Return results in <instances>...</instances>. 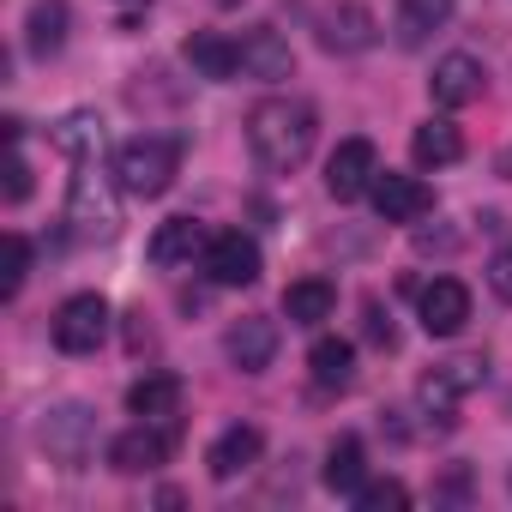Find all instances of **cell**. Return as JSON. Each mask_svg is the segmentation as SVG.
I'll return each mask as SVG.
<instances>
[{
    "label": "cell",
    "mask_w": 512,
    "mask_h": 512,
    "mask_svg": "<svg viewBox=\"0 0 512 512\" xmlns=\"http://www.w3.org/2000/svg\"><path fill=\"white\" fill-rule=\"evenodd\" d=\"M314 139H320V115L302 97H266L247 109V145L260 157V169H272V175L302 169Z\"/></svg>",
    "instance_id": "6da1fadb"
},
{
    "label": "cell",
    "mask_w": 512,
    "mask_h": 512,
    "mask_svg": "<svg viewBox=\"0 0 512 512\" xmlns=\"http://www.w3.org/2000/svg\"><path fill=\"white\" fill-rule=\"evenodd\" d=\"M175 175H181V139H163V133H139L115 157V181L133 199H163L175 187Z\"/></svg>",
    "instance_id": "7a4b0ae2"
},
{
    "label": "cell",
    "mask_w": 512,
    "mask_h": 512,
    "mask_svg": "<svg viewBox=\"0 0 512 512\" xmlns=\"http://www.w3.org/2000/svg\"><path fill=\"white\" fill-rule=\"evenodd\" d=\"M67 223H73V235H85V241H115L121 205H115V187H109V175H103L97 163H79L73 199H67Z\"/></svg>",
    "instance_id": "3957f363"
},
{
    "label": "cell",
    "mask_w": 512,
    "mask_h": 512,
    "mask_svg": "<svg viewBox=\"0 0 512 512\" xmlns=\"http://www.w3.org/2000/svg\"><path fill=\"white\" fill-rule=\"evenodd\" d=\"M199 266H205V278L223 284V290H247V284H260V272H266V266H260V241L241 235V229H211Z\"/></svg>",
    "instance_id": "277c9868"
},
{
    "label": "cell",
    "mask_w": 512,
    "mask_h": 512,
    "mask_svg": "<svg viewBox=\"0 0 512 512\" xmlns=\"http://www.w3.org/2000/svg\"><path fill=\"white\" fill-rule=\"evenodd\" d=\"M55 350H67V356H91L103 338H109V302L97 296V290H79V296H67L61 308H55Z\"/></svg>",
    "instance_id": "5b68a950"
},
{
    "label": "cell",
    "mask_w": 512,
    "mask_h": 512,
    "mask_svg": "<svg viewBox=\"0 0 512 512\" xmlns=\"http://www.w3.org/2000/svg\"><path fill=\"white\" fill-rule=\"evenodd\" d=\"M37 440H43V452H49L55 464L79 470V464L91 458V446H97V416H91L85 404H55V410H43Z\"/></svg>",
    "instance_id": "8992f818"
},
{
    "label": "cell",
    "mask_w": 512,
    "mask_h": 512,
    "mask_svg": "<svg viewBox=\"0 0 512 512\" xmlns=\"http://www.w3.org/2000/svg\"><path fill=\"white\" fill-rule=\"evenodd\" d=\"M169 452H175V428H157V422H133L109 440V464L121 476H151L169 464Z\"/></svg>",
    "instance_id": "52a82bcc"
},
{
    "label": "cell",
    "mask_w": 512,
    "mask_h": 512,
    "mask_svg": "<svg viewBox=\"0 0 512 512\" xmlns=\"http://www.w3.org/2000/svg\"><path fill=\"white\" fill-rule=\"evenodd\" d=\"M314 31H320V43L332 55H362V49L380 43V19L362 7V0H332V7H320Z\"/></svg>",
    "instance_id": "ba28073f"
},
{
    "label": "cell",
    "mask_w": 512,
    "mask_h": 512,
    "mask_svg": "<svg viewBox=\"0 0 512 512\" xmlns=\"http://www.w3.org/2000/svg\"><path fill=\"white\" fill-rule=\"evenodd\" d=\"M374 175H380V151H374V139H344V145L326 157V193H332L338 205L362 199V193L374 187Z\"/></svg>",
    "instance_id": "9c48e42d"
},
{
    "label": "cell",
    "mask_w": 512,
    "mask_h": 512,
    "mask_svg": "<svg viewBox=\"0 0 512 512\" xmlns=\"http://www.w3.org/2000/svg\"><path fill=\"white\" fill-rule=\"evenodd\" d=\"M368 199H374V211H380L386 223H422V217L434 211V187L416 181V175H392V169L374 175Z\"/></svg>",
    "instance_id": "30bf717a"
},
{
    "label": "cell",
    "mask_w": 512,
    "mask_h": 512,
    "mask_svg": "<svg viewBox=\"0 0 512 512\" xmlns=\"http://www.w3.org/2000/svg\"><path fill=\"white\" fill-rule=\"evenodd\" d=\"M416 314H422V332L428 338H458L470 326V290L458 278H434L422 296H416Z\"/></svg>",
    "instance_id": "8fae6325"
},
{
    "label": "cell",
    "mask_w": 512,
    "mask_h": 512,
    "mask_svg": "<svg viewBox=\"0 0 512 512\" xmlns=\"http://www.w3.org/2000/svg\"><path fill=\"white\" fill-rule=\"evenodd\" d=\"M482 374H488V362H482V356H452V362H440L434 374H422V380H416V398H422L434 416H446L464 392H476V386H482Z\"/></svg>",
    "instance_id": "7c38bea8"
},
{
    "label": "cell",
    "mask_w": 512,
    "mask_h": 512,
    "mask_svg": "<svg viewBox=\"0 0 512 512\" xmlns=\"http://www.w3.org/2000/svg\"><path fill=\"white\" fill-rule=\"evenodd\" d=\"M260 452H266V434L253 428V422H235V428H223V434L211 440L205 470H211L217 482H235V476H247L253 464H260Z\"/></svg>",
    "instance_id": "4fadbf2b"
},
{
    "label": "cell",
    "mask_w": 512,
    "mask_h": 512,
    "mask_svg": "<svg viewBox=\"0 0 512 512\" xmlns=\"http://www.w3.org/2000/svg\"><path fill=\"white\" fill-rule=\"evenodd\" d=\"M223 350H229V362L241 368V374H266L272 368V356H278V320H235L229 326V338H223Z\"/></svg>",
    "instance_id": "5bb4252c"
},
{
    "label": "cell",
    "mask_w": 512,
    "mask_h": 512,
    "mask_svg": "<svg viewBox=\"0 0 512 512\" xmlns=\"http://www.w3.org/2000/svg\"><path fill=\"white\" fill-rule=\"evenodd\" d=\"M482 61H470V55H446V61H434V79H428V97L440 103V109H464V103H476L482 97Z\"/></svg>",
    "instance_id": "9a60e30c"
},
{
    "label": "cell",
    "mask_w": 512,
    "mask_h": 512,
    "mask_svg": "<svg viewBox=\"0 0 512 512\" xmlns=\"http://www.w3.org/2000/svg\"><path fill=\"white\" fill-rule=\"evenodd\" d=\"M181 61H187L199 79L223 85V79L241 73V43H229V37H217V31H193V37L181 43Z\"/></svg>",
    "instance_id": "2e32d148"
},
{
    "label": "cell",
    "mask_w": 512,
    "mask_h": 512,
    "mask_svg": "<svg viewBox=\"0 0 512 512\" xmlns=\"http://www.w3.org/2000/svg\"><path fill=\"white\" fill-rule=\"evenodd\" d=\"M241 73H253V79H290L296 73V55H290V43L272 25H253L241 37Z\"/></svg>",
    "instance_id": "e0dca14e"
},
{
    "label": "cell",
    "mask_w": 512,
    "mask_h": 512,
    "mask_svg": "<svg viewBox=\"0 0 512 512\" xmlns=\"http://www.w3.org/2000/svg\"><path fill=\"white\" fill-rule=\"evenodd\" d=\"M308 374H314L320 392H350V386H356V344H350V338H314Z\"/></svg>",
    "instance_id": "ac0fdd59"
},
{
    "label": "cell",
    "mask_w": 512,
    "mask_h": 512,
    "mask_svg": "<svg viewBox=\"0 0 512 512\" xmlns=\"http://www.w3.org/2000/svg\"><path fill=\"white\" fill-rule=\"evenodd\" d=\"M67 25H73L67 0H37V7L25 13V49H31L37 61L61 55V49H67Z\"/></svg>",
    "instance_id": "d6986e66"
},
{
    "label": "cell",
    "mask_w": 512,
    "mask_h": 512,
    "mask_svg": "<svg viewBox=\"0 0 512 512\" xmlns=\"http://www.w3.org/2000/svg\"><path fill=\"white\" fill-rule=\"evenodd\" d=\"M145 253H151V266H181L193 253H205V223L199 217H169V223H157Z\"/></svg>",
    "instance_id": "ffe728a7"
},
{
    "label": "cell",
    "mask_w": 512,
    "mask_h": 512,
    "mask_svg": "<svg viewBox=\"0 0 512 512\" xmlns=\"http://www.w3.org/2000/svg\"><path fill=\"white\" fill-rule=\"evenodd\" d=\"M49 139H55V151H67L73 163H91V157L103 151V115H97V109H67V115L49 127Z\"/></svg>",
    "instance_id": "44dd1931"
},
{
    "label": "cell",
    "mask_w": 512,
    "mask_h": 512,
    "mask_svg": "<svg viewBox=\"0 0 512 512\" xmlns=\"http://www.w3.org/2000/svg\"><path fill=\"white\" fill-rule=\"evenodd\" d=\"M127 410H133L139 422H169V416L181 410V380H175V374H145V380H133V386H127Z\"/></svg>",
    "instance_id": "7402d4cb"
},
{
    "label": "cell",
    "mask_w": 512,
    "mask_h": 512,
    "mask_svg": "<svg viewBox=\"0 0 512 512\" xmlns=\"http://www.w3.org/2000/svg\"><path fill=\"white\" fill-rule=\"evenodd\" d=\"M410 157H416V169H446V163L464 157V133L452 121H422L410 133Z\"/></svg>",
    "instance_id": "603a6c76"
},
{
    "label": "cell",
    "mask_w": 512,
    "mask_h": 512,
    "mask_svg": "<svg viewBox=\"0 0 512 512\" xmlns=\"http://www.w3.org/2000/svg\"><path fill=\"white\" fill-rule=\"evenodd\" d=\"M362 476H368V452H362V440H356V434H338V440L326 446V470H320V482H326L332 494H356Z\"/></svg>",
    "instance_id": "cb8c5ba5"
},
{
    "label": "cell",
    "mask_w": 512,
    "mask_h": 512,
    "mask_svg": "<svg viewBox=\"0 0 512 512\" xmlns=\"http://www.w3.org/2000/svg\"><path fill=\"white\" fill-rule=\"evenodd\" d=\"M332 308H338V290H332L326 278H296V284L284 290L290 326H320V320H332Z\"/></svg>",
    "instance_id": "d4e9b609"
},
{
    "label": "cell",
    "mask_w": 512,
    "mask_h": 512,
    "mask_svg": "<svg viewBox=\"0 0 512 512\" xmlns=\"http://www.w3.org/2000/svg\"><path fill=\"white\" fill-rule=\"evenodd\" d=\"M446 19H452V0H398V43L422 49L434 31H446Z\"/></svg>",
    "instance_id": "484cf974"
},
{
    "label": "cell",
    "mask_w": 512,
    "mask_h": 512,
    "mask_svg": "<svg viewBox=\"0 0 512 512\" xmlns=\"http://www.w3.org/2000/svg\"><path fill=\"white\" fill-rule=\"evenodd\" d=\"M356 506H362V512H404V506H410V488H404L398 476L362 482V488H356Z\"/></svg>",
    "instance_id": "4316f807"
},
{
    "label": "cell",
    "mask_w": 512,
    "mask_h": 512,
    "mask_svg": "<svg viewBox=\"0 0 512 512\" xmlns=\"http://www.w3.org/2000/svg\"><path fill=\"white\" fill-rule=\"evenodd\" d=\"M25 278H31V241L13 229V235H7V290H0V296L13 302V296L25 290Z\"/></svg>",
    "instance_id": "83f0119b"
},
{
    "label": "cell",
    "mask_w": 512,
    "mask_h": 512,
    "mask_svg": "<svg viewBox=\"0 0 512 512\" xmlns=\"http://www.w3.org/2000/svg\"><path fill=\"white\" fill-rule=\"evenodd\" d=\"M25 199H31V163L13 145V157H7V205H25Z\"/></svg>",
    "instance_id": "f1b7e54d"
},
{
    "label": "cell",
    "mask_w": 512,
    "mask_h": 512,
    "mask_svg": "<svg viewBox=\"0 0 512 512\" xmlns=\"http://www.w3.org/2000/svg\"><path fill=\"white\" fill-rule=\"evenodd\" d=\"M488 290L500 296V302H512V241L494 253V260H488Z\"/></svg>",
    "instance_id": "f546056e"
},
{
    "label": "cell",
    "mask_w": 512,
    "mask_h": 512,
    "mask_svg": "<svg viewBox=\"0 0 512 512\" xmlns=\"http://www.w3.org/2000/svg\"><path fill=\"white\" fill-rule=\"evenodd\" d=\"M362 320H368V326H362V332H368V344H380V350H392V344H398V332H392V320L380 314V302H362Z\"/></svg>",
    "instance_id": "4dcf8cb0"
}]
</instances>
